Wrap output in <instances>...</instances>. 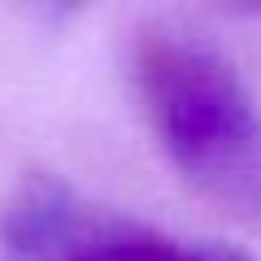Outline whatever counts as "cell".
<instances>
[{"label": "cell", "mask_w": 261, "mask_h": 261, "mask_svg": "<svg viewBox=\"0 0 261 261\" xmlns=\"http://www.w3.org/2000/svg\"><path fill=\"white\" fill-rule=\"evenodd\" d=\"M87 261H218L205 252L178 248V244H157V240H130V244H109V248H96Z\"/></svg>", "instance_id": "cell-2"}, {"label": "cell", "mask_w": 261, "mask_h": 261, "mask_svg": "<svg viewBox=\"0 0 261 261\" xmlns=\"http://www.w3.org/2000/svg\"><path fill=\"white\" fill-rule=\"evenodd\" d=\"M135 79L170 166L222 214L261 222V109L235 65L192 35H144Z\"/></svg>", "instance_id": "cell-1"}]
</instances>
